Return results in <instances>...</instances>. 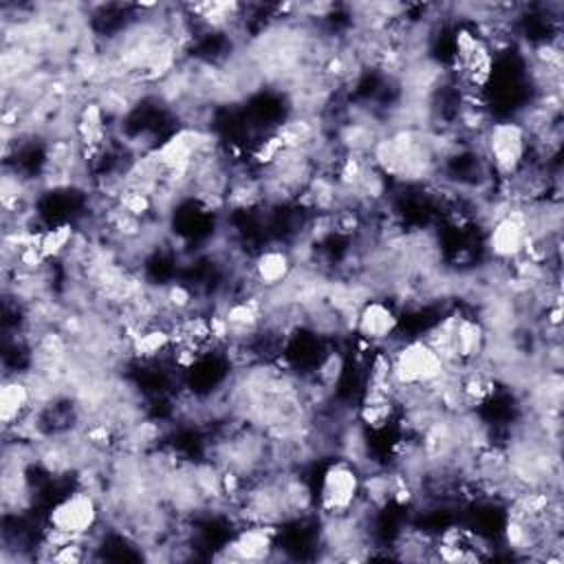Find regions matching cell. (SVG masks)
<instances>
[{
  "label": "cell",
  "instance_id": "obj_1",
  "mask_svg": "<svg viewBox=\"0 0 564 564\" xmlns=\"http://www.w3.org/2000/svg\"><path fill=\"white\" fill-rule=\"evenodd\" d=\"M480 145L491 174H496L500 181H511L529 165L533 139L522 121L505 119L485 128L480 134Z\"/></svg>",
  "mask_w": 564,
  "mask_h": 564
},
{
  "label": "cell",
  "instance_id": "obj_2",
  "mask_svg": "<svg viewBox=\"0 0 564 564\" xmlns=\"http://www.w3.org/2000/svg\"><path fill=\"white\" fill-rule=\"evenodd\" d=\"M361 491L364 476L359 467L348 458H335L319 474L315 505L326 518H344L359 505Z\"/></svg>",
  "mask_w": 564,
  "mask_h": 564
},
{
  "label": "cell",
  "instance_id": "obj_3",
  "mask_svg": "<svg viewBox=\"0 0 564 564\" xmlns=\"http://www.w3.org/2000/svg\"><path fill=\"white\" fill-rule=\"evenodd\" d=\"M101 516V507L97 496L90 489H77L62 496L48 509V529L68 538V540H86L97 527Z\"/></svg>",
  "mask_w": 564,
  "mask_h": 564
},
{
  "label": "cell",
  "instance_id": "obj_4",
  "mask_svg": "<svg viewBox=\"0 0 564 564\" xmlns=\"http://www.w3.org/2000/svg\"><path fill=\"white\" fill-rule=\"evenodd\" d=\"M529 240H531V229L527 220V209L524 205H518V203H513L509 212L491 220L485 234V247L498 264L518 262L527 253Z\"/></svg>",
  "mask_w": 564,
  "mask_h": 564
},
{
  "label": "cell",
  "instance_id": "obj_5",
  "mask_svg": "<svg viewBox=\"0 0 564 564\" xmlns=\"http://www.w3.org/2000/svg\"><path fill=\"white\" fill-rule=\"evenodd\" d=\"M399 328V315L386 300H366L357 315L352 330L370 346L386 344Z\"/></svg>",
  "mask_w": 564,
  "mask_h": 564
},
{
  "label": "cell",
  "instance_id": "obj_6",
  "mask_svg": "<svg viewBox=\"0 0 564 564\" xmlns=\"http://www.w3.org/2000/svg\"><path fill=\"white\" fill-rule=\"evenodd\" d=\"M273 538L275 531L271 524H262V522H251L249 527H245L238 535H234L225 551L229 560H267L273 551Z\"/></svg>",
  "mask_w": 564,
  "mask_h": 564
},
{
  "label": "cell",
  "instance_id": "obj_7",
  "mask_svg": "<svg viewBox=\"0 0 564 564\" xmlns=\"http://www.w3.org/2000/svg\"><path fill=\"white\" fill-rule=\"evenodd\" d=\"M293 267V258L286 249L269 247L253 258L251 275L260 286H264V291H278L291 280Z\"/></svg>",
  "mask_w": 564,
  "mask_h": 564
},
{
  "label": "cell",
  "instance_id": "obj_8",
  "mask_svg": "<svg viewBox=\"0 0 564 564\" xmlns=\"http://www.w3.org/2000/svg\"><path fill=\"white\" fill-rule=\"evenodd\" d=\"M452 357L456 364L476 361L487 348V330L474 317H456L452 330Z\"/></svg>",
  "mask_w": 564,
  "mask_h": 564
},
{
  "label": "cell",
  "instance_id": "obj_9",
  "mask_svg": "<svg viewBox=\"0 0 564 564\" xmlns=\"http://www.w3.org/2000/svg\"><path fill=\"white\" fill-rule=\"evenodd\" d=\"M35 394L26 379L22 377H7L0 388V421L4 430L15 427L22 423L26 412L31 410Z\"/></svg>",
  "mask_w": 564,
  "mask_h": 564
},
{
  "label": "cell",
  "instance_id": "obj_10",
  "mask_svg": "<svg viewBox=\"0 0 564 564\" xmlns=\"http://www.w3.org/2000/svg\"><path fill=\"white\" fill-rule=\"evenodd\" d=\"M75 242V229L70 225H55L37 234V247L46 260L59 258L70 251Z\"/></svg>",
  "mask_w": 564,
  "mask_h": 564
}]
</instances>
